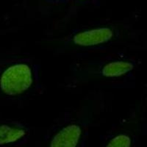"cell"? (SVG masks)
<instances>
[{
    "mask_svg": "<svg viewBox=\"0 0 147 147\" xmlns=\"http://www.w3.org/2000/svg\"><path fill=\"white\" fill-rule=\"evenodd\" d=\"M34 82L35 75L31 66L26 63H18L3 72L0 79V87L5 94L16 96L30 90Z\"/></svg>",
    "mask_w": 147,
    "mask_h": 147,
    "instance_id": "obj_4",
    "label": "cell"
},
{
    "mask_svg": "<svg viewBox=\"0 0 147 147\" xmlns=\"http://www.w3.org/2000/svg\"><path fill=\"white\" fill-rule=\"evenodd\" d=\"M133 60L123 56L78 60L74 62L65 77V87L75 89L97 82L121 80L136 69Z\"/></svg>",
    "mask_w": 147,
    "mask_h": 147,
    "instance_id": "obj_3",
    "label": "cell"
},
{
    "mask_svg": "<svg viewBox=\"0 0 147 147\" xmlns=\"http://www.w3.org/2000/svg\"><path fill=\"white\" fill-rule=\"evenodd\" d=\"M27 131L24 127L18 126H9L6 124L0 126V145L13 144L27 135Z\"/></svg>",
    "mask_w": 147,
    "mask_h": 147,
    "instance_id": "obj_6",
    "label": "cell"
},
{
    "mask_svg": "<svg viewBox=\"0 0 147 147\" xmlns=\"http://www.w3.org/2000/svg\"><path fill=\"white\" fill-rule=\"evenodd\" d=\"M104 103L102 96L85 98L75 115L55 127L38 147H82L104 109Z\"/></svg>",
    "mask_w": 147,
    "mask_h": 147,
    "instance_id": "obj_2",
    "label": "cell"
},
{
    "mask_svg": "<svg viewBox=\"0 0 147 147\" xmlns=\"http://www.w3.org/2000/svg\"><path fill=\"white\" fill-rule=\"evenodd\" d=\"M141 107L136 106L127 118L107 135L100 147H132L138 132Z\"/></svg>",
    "mask_w": 147,
    "mask_h": 147,
    "instance_id": "obj_5",
    "label": "cell"
},
{
    "mask_svg": "<svg viewBox=\"0 0 147 147\" xmlns=\"http://www.w3.org/2000/svg\"><path fill=\"white\" fill-rule=\"evenodd\" d=\"M134 35L126 27L107 24L52 35L40 40L39 44L54 55H65L121 45L132 40Z\"/></svg>",
    "mask_w": 147,
    "mask_h": 147,
    "instance_id": "obj_1",
    "label": "cell"
}]
</instances>
